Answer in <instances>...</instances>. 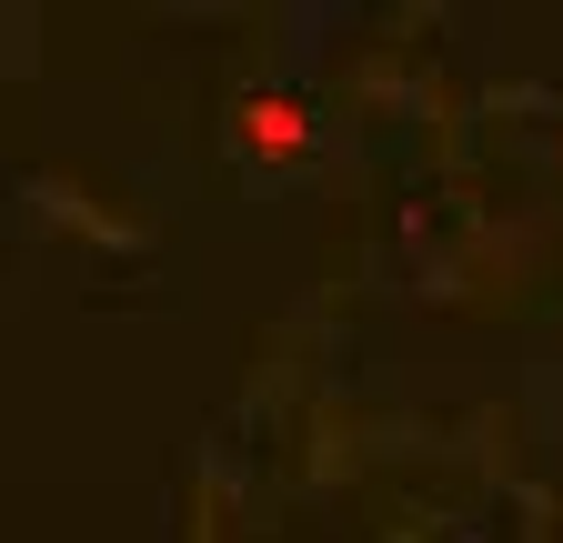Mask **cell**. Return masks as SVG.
<instances>
[{
  "mask_svg": "<svg viewBox=\"0 0 563 543\" xmlns=\"http://www.w3.org/2000/svg\"><path fill=\"white\" fill-rule=\"evenodd\" d=\"M232 142L252 152V162H302L312 152V111L292 101V91H242V111H232Z\"/></svg>",
  "mask_w": 563,
  "mask_h": 543,
  "instance_id": "cell-1",
  "label": "cell"
}]
</instances>
